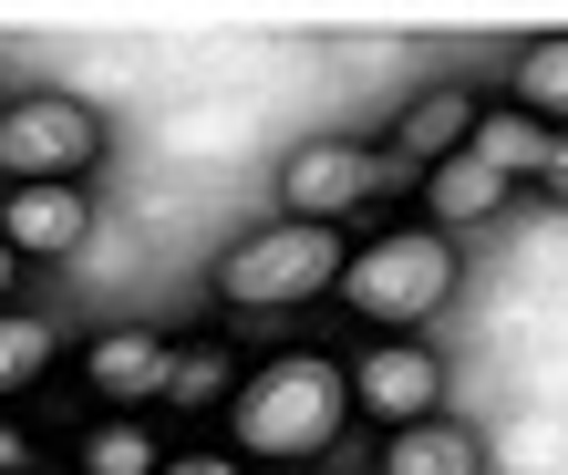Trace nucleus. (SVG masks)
Listing matches in <instances>:
<instances>
[{
    "mask_svg": "<svg viewBox=\"0 0 568 475\" xmlns=\"http://www.w3.org/2000/svg\"><path fill=\"white\" fill-rule=\"evenodd\" d=\"M83 228H93L83 186H11V196H0V238H11L21 259H73Z\"/></svg>",
    "mask_w": 568,
    "mask_h": 475,
    "instance_id": "1a4fd4ad",
    "label": "nucleus"
},
{
    "mask_svg": "<svg viewBox=\"0 0 568 475\" xmlns=\"http://www.w3.org/2000/svg\"><path fill=\"white\" fill-rule=\"evenodd\" d=\"M11 280H21V249L0 238V311H11Z\"/></svg>",
    "mask_w": 568,
    "mask_h": 475,
    "instance_id": "aec40b11",
    "label": "nucleus"
},
{
    "mask_svg": "<svg viewBox=\"0 0 568 475\" xmlns=\"http://www.w3.org/2000/svg\"><path fill=\"white\" fill-rule=\"evenodd\" d=\"M383 176H393V155L321 134V145H300V155L280 165V208H290L300 228H342L352 208H373V196H383Z\"/></svg>",
    "mask_w": 568,
    "mask_h": 475,
    "instance_id": "39448f33",
    "label": "nucleus"
},
{
    "mask_svg": "<svg viewBox=\"0 0 568 475\" xmlns=\"http://www.w3.org/2000/svg\"><path fill=\"white\" fill-rule=\"evenodd\" d=\"M342 269H352L342 228L280 218V228L239 238V249H217V300H227V311H248V321H270V311H300V300L342 290Z\"/></svg>",
    "mask_w": 568,
    "mask_h": 475,
    "instance_id": "7ed1b4c3",
    "label": "nucleus"
},
{
    "mask_svg": "<svg viewBox=\"0 0 568 475\" xmlns=\"http://www.w3.org/2000/svg\"><path fill=\"white\" fill-rule=\"evenodd\" d=\"M93 155H104V124H93L73 93H21V104H0V176L11 186H83Z\"/></svg>",
    "mask_w": 568,
    "mask_h": 475,
    "instance_id": "20e7f679",
    "label": "nucleus"
},
{
    "mask_svg": "<svg viewBox=\"0 0 568 475\" xmlns=\"http://www.w3.org/2000/svg\"><path fill=\"white\" fill-rule=\"evenodd\" d=\"M165 372H176V342L165 331H93V342L73 352V383L93 414H145V403H165Z\"/></svg>",
    "mask_w": 568,
    "mask_h": 475,
    "instance_id": "0eeeda50",
    "label": "nucleus"
},
{
    "mask_svg": "<svg viewBox=\"0 0 568 475\" xmlns=\"http://www.w3.org/2000/svg\"><path fill=\"white\" fill-rule=\"evenodd\" d=\"M62 455H73V475H165V445L145 434V414H93Z\"/></svg>",
    "mask_w": 568,
    "mask_h": 475,
    "instance_id": "ddd939ff",
    "label": "nucleus"
},
{
    "mask_svg": "<svg viewBox=\"0 0 568 475\" xmlns=\"http://www.w3.org/2000/svg\"><path fill=\"white\" fill-rule=\"evenodd\" d=\"M331 300H342L373 342H414V331L455 300V238L445 228H383V238H362Z\"/></svg>",
    "mask_w": 568,
    "mask_h": 475,
    "instance_id": "f03ea898",
    "label": "nucleus"
},
{
    "mask_svg": "<svg viewBox=\"0 0 568 475\" xmlns=\"http://www.w3.org/2000/svg\"><path fill=\"white\" fill-rule=\"evenodd\" d=\"M548 196H568V134L548 145Z\"/></svg>",
    "mask_w": 568,
    "mask_h": 475,
    "instance_id": "6ab92c4d",
    "label": "nucleus"
},
{
    "mask_svg": "<svg viewBox=\"0 0 568 475\" xmlns=\"http://www.w3.org/2000/svg\"><path fill=\"white\" fill-rule=\"evenodd\" d=\"M352 424V362L342 352H270L248 362V393L227 403V455L248 465H311L321 445H342Z\"/></svg>",
    "mask_w": 568,
    "mask_h": 475,
    "instance_id": "f257e3e1",
    "label": "nucleus"
},
{
    "mask_svg": "<svg viewBox=\"0 0 568 475\" xmlns=\"http://www.w3.org/2000/svg\"><path fill=\"white\" fill-rule=\"evenodd\" d=\"M239 393H248V352L227 342V331H196V342H176V372H165V414L207 424L217 403H239Z\"/></svg>",
    "mask_w": 568,
    "mask_h": 475,
    "instance_id": "9d476101",
    "label": "nucleus"
},
{
    "mask_svg": "<svg viewBox=\"0 0 568 475\" xmlns=\"http://www.w3.org/2000/svg\"><path fill=\"white\" fill-rule=\"evenodd\" d=\"M165 475H248V455H227V445H186V455H165Z\"/></svg>",
    "mask_w": 568,
    "mask_h": 475,
    "instance_id": "f3484780",
    "label": "nucleus"
},
{
    "mask_svg": "<svg viewBox=\"0 0 568 475\" xmlns=\"http://www.w3.org/2000/svg\"><path fill=\"white\" fill-rule=\"evenodd\" d=\"M352 414L404 434V424H434L445 414V362H434L424 342H362L352 352Z\"/></svg>",
    "mask_w": 568,
    "mask_h": 475,
    "instance_id": "423d86ee",
    "label": "nucleus"
},
{
    "mask_svg": "<svg viewBox=\"0 0 568 475\" xmlns=\"http://www.w3.org/2000/svg\"><path fill=\"white\" fill-rule=\"evenodd\" d=\"M486 104L465 83H424L404 114H393V176H434V165H455L465 145H476Z\"/></svg>",
    "mask_w": 568,
    "mask_h": 475,
    "instance_id": "6e6552de",
    "label": "nucleus"
},
{
    "mask_svg": "<svg viewBox=\"0 0 568 475\" xmlns=\"http://www.w3.org/2000/svg\"><path fill=\"white\" fill-rule=\"evenodd\" d=\"M496 208H507V176H496V165H476V155H455V165H434L424 176V228H486Z\"/></svg>",
    "mask_w": 568,
    "mask_h": 475,
    "instance_id": "f8f14e48",
    "label": "nucleus"
},
{
    "mask_svg": "<svg viewBox=\"0 0 568 475\" xmlns=\"http://www.w3.org/2000/svg\"><path fill=\"white\" fill-rule=\"evenodd\" d=\"M548 145H558V134L538 124V114H517V104H486V124H476V145H465V155H476V165H496V176H538L548 186Z\"/></svg>",
    "mask_w": 568,
    "mask_h": 475,
    "instance_id": "4468645a",
    "label": "nucleus"
},
{
    "mask_svg": "<svg viewBox=\"0 0 568 475\" xmlns=\"http://www.w3.org/2000/svg\"><path fill=\"white\" fill-rule=\"evenodd\" d=\"M507 104H517V114H538L548 134H568V31H538V42L517 52Z\"/></svg>",
    "mask_w": 568,
    "mask_h": 475,
    "instance_id": "2eb2a0df",
    "label": "nucleus"
},
{
    "mask_svg": "<svg viewBox=\"0 0 568 475\" xmlns=\"http://www.w3.org/2000/svg\"><path fill=\"white\" fill-rule=\"evenodd\" d=\"M383 475H486V445H476V424L434 414V424L383 434Z\"/></svg>",
    "mask_w": 568,
    "mask_h": 475,
    "instance_id": "9b49d317",
    "label": "nucleus"
},
{
    "mask_svg": "<svg viewBox=\"0 0 568 475\" xmlns=\"http://www.w3.org/2000/svg\"><path fill=\"white\" fill-rule=\"evenodd\" d=\"M52 362H62V342H52V321H31V311H0V414L31 393V383H52Z\"/></svg>",
    "mask_w": 568,
    "mask_h": 475,
    "instance_id": "dca6fc26",
    "label": "nucleus"
},
{
    "mask_svg": "<svg viewBox=\"0 0 568 475\" xmlns=\"http://www.w3.org/2000/svg\"><path fill=\"white\" fill-rule=\"evenodd\" d=\"M21 465H31V434H21L11 414H0V475H21Z\"/></svg>",
    "mask_w": 568,
    "mask_h": 475,
    "instance_id": "a211bd4d",
    "label": "nucleus"
}]
</instances>
